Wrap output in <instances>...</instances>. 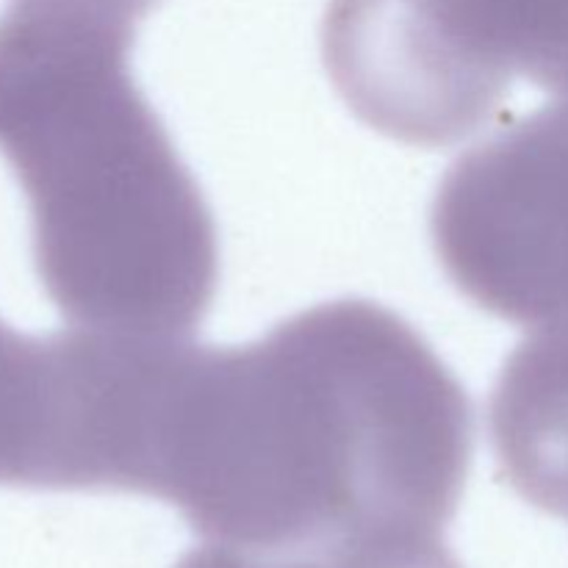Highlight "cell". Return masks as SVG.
I'll list each match as a JSON object with an SVG mask.
<instances>
[{
    "label": "cell",
    "mask_w": 568,
    "mask_h": 568,
    "mask_svg": "<svg viewBox=\"0 0 568 568\" xmlns=\"http://www.w3.org/2000/svg\"><path fill=\"white\" fill-rule=\"evenodd\" d=\"M488 438L514 491L568 521V327L508 355L488 397Z\"/></svg>",
    "instance_id": "8992f818"
},
{
    "label": "cell",
    "mask_w": 568,
    "mask_h": 568,
    "mask_svg": "<svg viewBox=\"0 0 568 568\" xmlns=\"http://www.w3.org/2000/svg\"><path fill=\"white\" fill-rule=\"evenodd\" d=\"M430 239L460 294L514 325L568 327V94L460 155Z\"/></svg>",
    "instance_id": "277c9868"
},
{
    "label": "cell",
    "mask_w": 568,
    "mask_h": 568,
    "mask_svg": "<svg viewBox=\"0 0 568 568\" xmlns=\"http://www.w3.org/2000/svg\"><path fill=\"white\" fill-rule=\"evenodd\" d=\"M288 568H460V564L442 538H416L320 549L294 558Z\"/></svg>",
    "instance_id": "52a82bcc"
},
{
    "label": "cell",
    "mask_w": 568,
    "mask_h": 568,
    "mask_svg": "<svg viewBox=\"0 0 568 568\" xmlns=\"http://www.w3.org/2000/svg\"><path fill=\"white\" fill-rule=\"evenodd\" d=\"M120 336H22L0 320V486L114 488Z\"/></svg>",
    "instance_id": "5b68a950"
},
{
    "label": "cell",
    "mask_w": 568,
    "mask_h": 568,
    "mask_svg": "<svg viewBox=\"0 0 568 568\" xmlns=\"http://www.w3.org/2000/svg\"><path fill=\"white\" fill-rule=\"evenodd\" d=\"M322 59L366 125L449 148L497 114L516 78L568 94V0H331Z\"/></svg>",
    "instance_id": "3957f363"
},
{
    "label": "cell",
    "mask_w": 568,
    "mask_h": 568,
    "mask_svg": "<svg viewBox=\"0 0 568 568\" xmlns=\"http://www.w3.org/2000/svg\"><path fill=\"white\" fill-rule=\"evenodd\" d=\"M475 453L466 388L394 311L333 300L244 347L148 338L128 494L244 552L442 538Z\"/></svg>",
    "instance_id": "6da1fadb"
},
{
    "label": "cell",
    "mask_w": 568,
    "mask_h": 568,
    "mask_svg": "<svg viewBox=\"0 0 568 568\" xmlns=\"http://www.w3.org/2000/svg\"><path fill=\"white\" fill-rule=\"evenodd\" d=\"M139 20L92 0L0 14V153L31 211L33 264L72 327L186 338L220 281V233L131 72Z\"/></svg>",
    "instance_id": "7a4b0ae2"
}]
</instances>
